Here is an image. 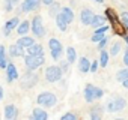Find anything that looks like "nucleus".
I'll return each mask as SVG.
<instances>
[{
    "label": "nucleus",
    "instance_id": "obj_35",
    "mask_svg": "<svg viewBox=\"0 0 128 120\" xmlns=\"http://www.w3.org/2000/svg\"><path fill=\"white\" fill-rule=\"evenodd\" d=\"M12 8H14V2H12V0H6V3H5V9H6L8 12H11V11H12Z\"/></svg>",
    "mask_w": 128,
    "mask_h": 120
},
{
    "label": "nucleus",
    "instance_id": "obj_11",
    "mask_svg": "<svg viewBox=\"0 0 128 120\" xmlns=\"http://www.w3.org/2000/svg\"><path fill=\"white\" fill-rule=\"evenodd\" d=\"M18 77H20V74H18L15 65H14V63H8V66H6V81H8V83H12V81H15Z\"/></svg>",
    "mask_w": 128,
    "mask_h": 120
},
{
    "label": "nucleus",
    "instance_id": "obj_22",
    "mask_svg": "<svg viewBox=\"0 0 128 120\" xmlns=\"http://www.w3.org/2000/svg\"><path fill=\"white\" fill-rule=\"evenodd\" d=\"M29 30H30V23H29V21H23V23H20V24L17 26V32H18L20 36L26 35Z\"/></svg>",
    "mask_w": 128,
    "mask_h": 120
},
{
    "label": "nucleus",
    "instance_id": "obj_7",
    "mask_svg": "<svg viewBox=\"0 0 128 120\" xmlns=\"http://www.w3.org/2000/svg\"><path fill=\"white\" fill-rule=\"evenodd\" d=\"M126 105V101L124 98H114V99H110L107 104H106V108L108 113H114V111H122Z\"/></svg>",
    "mask_w": 128,
    "mask_h": 120
},
{
    "label": "nucleus",
    "instance_id": "obj_31",
    "mask_svg": "<svg viewBox=\"0 0 128 120\" xmlns=\"http://www.w3.org/2000/svg\"><path fill=\"white\" fill-rule=\"evenodd\" d=\"M107 42H108V38H107V36H104V38L98 42V50H104V48H106V45H107Z\"/></svg>",
    "mask_w": 128,
    "mask_h": 120
},
{
    "label": "nucleus",
    "instance_id": "obj_8",
    "mask_svg": "<svg viewBox=\"0 0 128 120\" xmlns=\"http://www.w3.org/2000/svg\"><path fill=\"white\" fill-rule=\"evenodd\" d=\"M36 83H38V75H36L32 69H29V72L21 78V87H23V89H30V87H33Z\"/></svg>",
    "mask_w": 128,
    "mask_h": 120
},
{
    "label": "nucleus",
    "instance_id": "obj_21",
    "mask_svg": "<svg viewBox=\"0 0 128 120\" xmlns=\"http://www.w3.org/2000/svg\"><path fill=\"white\" fill-rule=\"evenodd\" d=\"M56 26H57V29H59L60 32H65V30L68 29V23L62 18V15H60V14H57V15H56Z\"/></svg>",
    "mask_w": 128,
    "mask_h": 120
},
{
    "label": "nucleus",
    "instance_id": "obj_36",
    "mask_svg": "<svg viewBox=\"0 0 128 120\" xmlns=\"http://www.w3.org/2000/svg\"><path fill=\"white\" fill-rule=\"evenodd\" d=\"M6 66H8V59L6 57H2V59H0V68L6 69Z\"/></svg>",
    "mask_w": 128,
    "mask_h": 120
},
{
    "label": "nucleus",
    "instance_id": "obj_38",
    "mask_svg": "<svg viewBox=\"0 0 128 120\" xmlns=\"http://www.w3.org/2000/svg\"><path fill=\"white\" fill-rule=\"evenodd\" d=\"M2 57H6V48L3 45H0V59Z\"/></svg>",
    "mask_w": 128,
    "mask_h": 120
},
{
    "label": "nucleus",
    "instance_id": "obj_43",
    "mask_svg": "<svg viewBox=\"0 0 128 120\" xmlns=\"http://www.w3.org/2000/svg\"><path fill=\"white\" fill-rule=\"evenodd\" d=\"M124 41L126 42V45H128V35H124Z\"/></svg>",
    "mask_w": 128,
    "mask_h": 120
},
{
    "label": "nucleus",
    "instance_id": "obj_42",
    "mask_svg": "<svg viewBox=\"0 0 128 120\" xmlns=\"http://www.w3.org/2000/svg\"><path fill=\"white\" fill-rule=\"evenodd\" d=\"M3 99V89H2V86H0V101Z\"/></svg>",
    "mask_w": 128,
    "mask_h": 120
},
{
    "label": "nucleus",
    "instance_id": "obj_9",
    "mask_svg": "<svg viewBox=\"0 0 128 120\" xmlns=\"http://www.w3.org/2000/svg\"><path fill=\"white\" fill-rule=\"evenodd\" d=\"M41 0H24L21 3V11L23 12H32V11H36L39 6H41Z\"/></svg>",
    "mask_w": 128,
    "mask_h": 120
},
{
    "label": "nucleus",
    "instance_id": "obj_40",
    "mask_svg": "<svg viewBox=\"0 0 128 120\" xmlns=\"http://www.w3.org/2000/svg\"><path fill=\"white\" fill-rule=\"evenodd\" d=\"M41 2H42L45 6H50V5H53V3H54V0H41Z\"/></svg>",
    "mask_w": 128,
    "mask_h": 120
},
{
    "label": "nucleus",
    "instance_id": "obj_37",
    "mask_svg": "<svg viewBox=\"0 0 128 120\" xmlns=\"http://www.w3.org/2000/svg\"><path fill=\"white\" fill-rule=\"evenodd\" d=\"M98 66H100V62H92L90 63V72H96Z\"/></svg>",
    "mask_w": 128,
    "mask_h": 120
},
{
    "label": "nucleus",
    "instance_id": "obj_12",
    "mask_svg": "<svg viewBox=\"0 0 128 120\" xmlns=\"http://www.w3.org/2000/svg\"><path fill=\"white\" fill-rule=\"evenodd\" d=\"M8 51H9V56L11 57H24L26 56V48L21 47V45H18V44L11 45Z\"/></svg>",
    "mask_w": 128,
    "mask_h": 120
},
{
    "label": "nucleus",
    "instance_id": "obj_2",
    "mask_svg": "<svg viewBox=\"0 0 128 120\" xmlns=\"http://www.w3.org/2000/svg\"><path fill=\"white\" fill-rule=\"evenodd\" d=\"M36 102H38V105H41L44 108H50V107H54L57 104V98L51 92H42L36 98Z\"/></svg>",
    "mask_w": 128,
    "mask_h": 120
},
{
    "label": "nucleus",
    "instance_id": "obj_1",
    "mask_svg": "<svg viewBox=\"0 0 128 120\" xmlns=\"http://www.w3.org/2000/svg\"><path fill=\"white\" fill-rule=\"evenodd\" d=\"M45 62V56L44 54H38V56H32V54H26L24 56V63H26V68L27 69H38L41 65H44Z\"/></svg>",
    "mask_w": 128,
    "mask_h": 120
},
{
    "label": "nucleus",
    "instance_id": "obj_32",
    "mask_svg": "<svg viewBox=\"0 0 128 120\" xmlns=\"http://www.w3.org/2000/svg\"><path fill=\"white\" fill-rule=\"evenodd\" d=\"M76 119H77V116L72 113H65L62 116V120H76Z\"/></svg>",
    "mask_w": 128,
    "mask_h": 120
},
{
    "label": "nucleus",
    "instance_id": "obj_20",
    "mask_svg": "<svg viewBox=\"0 0 128 120\" xmlns=\"http://www.w3.org/2000/svg\"><path fill=\"white\" fill-rule=\"evenodd\" d=\"M27 50V54H32V56H38V54H44V48H42V45H39V44H33V45H30V47H27L26 48Z\"/></svg>",
    "mask_w": 128,
    "mask_h": 120
},
{
    "label": "nucleus",
    "instance_id": "obj_18",
    "mask_svg": "<svg viewBox=\"0 0 128 120\" xmlns=\"http://www.w3.org/2000/svg\"><path fill=\"white\" fill-rule=\"evenodd\" d=\"M18 116V110L15 105H6L5 107V119H15Z\"/></svg>",
    "mask_w": 128,
    "mask_h": 120
},
{
    "label": "nucleus",
    "instance_id": "obj_28",
    "mask_svg": "<svg viewBox=\"0 0 128 120\" xmlns=\"http://www.w3.org/2000/svg\"><path fill=\"white\" fill-rule=\"evenodd\" d=\"M120 23H122V27L125 30H128V12H122L120 14Z\"/></svg>",
    "mask_w": 128,
    "mask_h": 120
},
{
    "label": "nucleus",
    "instance_id": "obj_33",
    "mask_svg": "<svg viewBox=\"0 0 128 120\" xmlns=\"http://www.w3.org/2000/svg\"><path fill=\"white\" fill-rule=\"evenodd\" d=\"M70 65H71V63L68 62V60H63V62L60 63V69L63 71V74H65V72L68 71V68H70Z\"/></svg>",
    "mask_w": 128,
    "mask_h": 120
},
{
    "label": "nucleus",
    "instance_id": "obj_34",
    "mask_svg": "<svg viewBox=\"0 0 128 120\" xmlns=\"http://www.w3.org/2000/svg\"><path fill=\"white\" fill-rule=\"evenodd\" d=\"M108 29H110V27L104 24V26H100V27H96V29H95V33H106Z\"/></svg>",
    "mask_w": 128,
    "mask_h": 120
},
{
    "label": "nucleus",
    "instance_id": "obj_27",
    "mask_svg": "<svg viewBox=\"0 0 128 120\" xmlns=\"http://www.w3.org/2000/svg\"><path fill=\"white\" fill-rule=\"evenodd\" d=\"M125 78H128V66H126L125 69L119 71V72H118V75H116V80H118V81H120V83H122Z\"/></svg>",
    "mask_w": 128,
    "mask_h": 120
},
{
    "label": "nucleus",
    "instance_id": "obj_23",
    "mask_svg": "<svg viewBox=\"0 0 128 120\" xmlns=\"http://www.w3.org/2000/svg\"><path fill=\"white\" fill-rule=\"evenodd\" d=\"M108 57H110V53H107L106 50H101V54H100V66H102V68H106L107 65H108Z\"/></svg>",
    "mask_w": 128,
    "mask_h": 120
},
{
    "label": "nucleus",
    "instance_id": "obj_14",
    "mask_svg": "<svg viewBox=\"0 0 128 120\" xmlns=\"http://www.w3.org/2000/svg\"><path fill=\"white\" fill-rule=\"evenodd\" d=\"M95 14L90 11V9H88V8H84L83 11H82V14H80V21L84 24V26H90V21H92V17H94Z\"/></svg>",
    "mask_w": 128,
    "mask_h": 120
},
{
    "label": "nucleus",
    "instance_id": "obj_24",
    "mask_svg": "<svg viewBox=\"0 0 128 120\" xmlns=\"http://www.w3.org/2000/svg\"><path fill=\"white\" fill-rule=\"evenodd\" d=\"M66 60H68L70 63H74L76 60H77V53H76V50L72 47L66 48Z\"/></svg>",
    "mask_w": 128,
    "mask_h": 120
},
{
    "label": "nucleus",
    "instance_id": "obj_5",
    "mask_svg": "<svg viewBox=\"0 0 128 120\" xmlns=\"http://www.w3.org/2000/svg\"><path fill=\"white\" fill-rule=\"evenodd\" d=\"M48 48H50V53H51L53 60H60V57L63 54V47H62L60 41L56 39V38H51L48 41Z\"/></svg>",
    "mask_w": 128,
    "mask_h": 120
},
{
    "label": "nucleus",
    "instance_id": "obj_4",
    "mask_svg": "<svg viewBox=\"0 0 128 120\" xmlns=\"http://www.w3.org/2000/svg\"><path fill=\"white\" fill-rule=\"evenodd\" d=\"M62 75H63V71L60 69V66H56V65H51L45 69V80L48 83H57L62 80Z\"/></svg>",
    "mask_w": 128,
    "mask_h": 120
},
{
    "label": "nucleus",
    "instance_id": "obj_10",
    "mask_svg": "<svg viewBox=\"0 0 128 120\" xmlns=\"http://www.w3.org/2000/svg\"><path fill=\"white\" fill-rule=\"evenodd\" d=\"M18 24H20L18 17H14V18L8 20V21L5 23V27H3V35H5V36H9V35H11V32H12L14 29H17V26H18Z\"/></svg>",
    "mask_w": 128,
    "mask_h": 120
},
{
    "label": "nucleus",
    "instance_id": "obj_44",
    "mask_svg": "<svg viewBox=\"0 0 128 120\" xmlns=\"http://www.w3.org/2000/svg\"><path fill=\"white\" fill-rule=\"evenodd\" d=\"M94 2H96V3H102V0H94Z\"/></svg>",
    "mask_w": 128,
    "mask_h": 120
},
{
    "label": "nucleus",
    "instance_id": "obj_45",
    "mask_svg": "<svg viewBox=\"0 0 128 120\" xmlns=\"http://www.w3.org/2000/svg\"><path fill=\"white\" fill-rule=\"evenodd\" d=\"M12 2H14V3H18V2H20V0H12Z\"/></svg>",
    "mask_w": 128,
    "mask_h": 120
},
{
    "label": "nucleus",
    "instance_id": "obj_13",
    "mask_svg": "<svg viewBox=\"0 0 128 120\" xmlns=\"http://www.w3.org/2000/svg\"><path fill=\"white\" fill-rule=\"evenodd\" d=\"M60 15H62V18L65 20L68 24H71L72 21H74V12H72V9L71 8H68V6H63L62 9H60V12H59Z\"/></svg>",
    "mask_w": 128,
    "mask_h": 120
},
{
    "label": "nucleus",
    "instance_id": "obj_6",
    "mask_svg": "<svg viewBox=\"0 0 128 120\" xmlns=\"http://www.w3.org/2000/svg\"><path fill=\"white\" fill-rule=\"evenodd\" d=\"M30 29H32V33H33L36 38H44V36H45V27H44V23H42L41 15L33 17L32 24H30Z\"/></svg>",
    "mask_w": 128,
    "mask_h": 120
},
{
    "label": "nucleus",
    "instance_id": "obj_41",
    "mask_svg": "<svg viewBox=\"0 0 128 120\" xmlns=\"http://www.w3.org/2000/svg\"><path fill=\"white\" fill-rule=\"evenodd\" d=\"M122 86H124L125 89H128V78H125V80L122 81Z\"/></svg>",
    "mask_w": 128,
    "mask_h": 120
},
{
    "label": "nucleus",
    "instance_id": "obj_26",
    "mask_svg": "<svg viewBox=\"0 0 128 120\" xmlns=\"http://www.w3.org/2000/svg\"><path fill=\"white\" fill-rule=\"evenodd\" d=\"M120 50H122L120 42H114V44H112V48H110V56H118V54L120 53Z\"/></svg>",
    "mask_w": 128,
    "mask_h": 120
},
{
    "label": "nucleus",
    "instance_id": "obj_15",
    "mask_svg": "<svg viewBox=\"0 0 128 120\" xmlns=\"http://www.w3.org/2000/svg\"><path fill=\"white\" fill-rule=\"evenodd\" d=\"M32 119H33V120H45V119H48V114H47V111H45V110L39 105V107L33 108Z\"/></svg>",
    "mask_w": 128,
    "mask_h": 120
},
{
    "label": "nucleus",
    "instance_id": "obj_3",
    "mask_svg": "<svg viewBox=\"0 0 128 120\" xmlns=\"http://www.w3.org/2000/svg\"><path fill=\"white\" fill-rule=\"evenodd\" d=\"M83 95H84V101L90 104L94 99H100V98H102L104 92H102L100 87H96V86L88 84V86L84 87V92H83Z\"/></svg>",
    "mask_w": 128,
    "mask_h": 120
},
{
    "label": "nucleus",
    "instance_id": "obj_16",
    "mask_svg": "<svg viewBox=\"0 0 128 120\" xmlns=\"http://www.w3.org/2000/svg\"><path fill=\"white\" fill-rule=\"evenodd\" d=\"M106 23H107V17H106V15H98V14H95V15L92 17L90 26H92L94 29H96V27H100V26H104Z\"/></svg>",
    "mask_w": 128,
    "mask_h": 120
},
{
    "label": "nucleus",
    "instance_id": "obj_29",
    "mask_svg": "<svg viewBox=\"0 0 128 120\" xmlns=\"http://www.w3.org/2000/svg\"><path fill=\"white\" fill-rule=\"evenodd\" d=\"M101 117V107H95L90 111V119H100Z\"/></svg>",
    "mask_w": 128,
    "mask_h": 120
},
{
    "label": "nucleus",
    "instance_id": "obj_39",
    "mask_svg": "<svg viewBox=\"0 0 128 120\" xmlns=\"http://www.w3.org/2000/svg\"><path fill=\"white\" fill-rule=\"evenodd\" d=\"M124 65L125 66H128V48L125 50V53H124Z\"/></svg>",
    "mask_w": 128,
    "mask_h": 120
},
{
    "label": "nucleus",
    "instance_id": "obj_19",
    "mask_svg": "<svg viewBox=\"0 0 128 120\" xmlns=\"http://www.w3.org/2000/svg\"><path fill=\"white\" fill-rule=\"evenodd\" d=\"M17 44H18V45H21V47H24V48H27V47H30V45H33V44H35V38H30V36L23 35L21 38H18Z\"/></svg>",
    "mask_w": 128,
    "mask_h": 120
},
{
    "label": "nucleus",
    "instance_id": "obj_25",
    "mask_svg": "<svg viewBox=\"0 0 128 120\" xmlns=\"http://www.w3.org/2000/svg\"><path fill=\"white\" fill-rule=\"evenodd\" d=\"M60 9H62V8H60V5H59L57 2H54L53 5H50V11H48V14H50L51 17H56V15L60 12Z\"/></svg>",
    "mask_w": 128,
    "mask_h": 120
},
{
    "label": "nucleus",
    "instance_id": "obj_30",
    "mask_svg": "<svg viewBox=\"0 0 128 120\" xmlns=\"http://www.w3.org/2000/svg\"><path fill=\"white\" fill-rule=\"evenodd\" d=\"M104 36H106V33H94V36H92L90 39H92V42H96V44H98Z\"/></svg>",
    "mask_w": 128,
    "mask_h": 120
},
{
    "label": "nucleus",
    "instance_id": "obj_17",
    "mask_svg": "<svg viewBox=\"0 0 128 120\" xmlns=\"http://www.w3.org/2000/svg\"><path fill=\"white\" fill-rule=\"evenodd\" d=\"M78 71L82 74H88L90 72V62H89V59L86 57H80V62H78Z\"/></svg>",
    "mask_w": 128,
    "mask_h": 120
}]
</instances>
